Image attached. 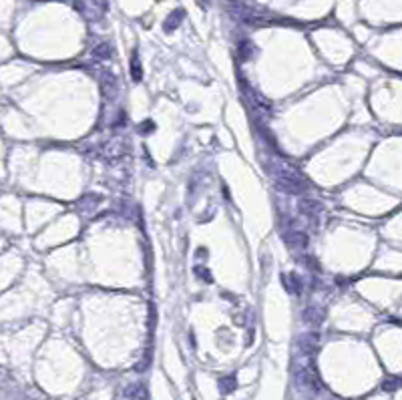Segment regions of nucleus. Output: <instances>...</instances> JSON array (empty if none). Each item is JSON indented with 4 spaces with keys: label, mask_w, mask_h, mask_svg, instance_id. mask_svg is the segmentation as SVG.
<instances>
[{
    "label": "nucleus",
    "mask_w": 402,
    "mask_h": 400,
    "mask_svg": "<svg viewBox=\"0 0 402 400\" xmlns=\"http://www.w3.org/2000/svg\"><path fill=\"white\" fill-rule=\"evenodd\" d=\"M123 394H125V398L127 400H147L149 398V392H147V388L143 386V384H129L125 390H123Z\"/></svg>",
    "instance_id": "nucleus-2"
},
{
    "label": "nucleus",
    "mask_w": 402,
    "mask_h": 400,
    "mask_svg": "<svg viewBox=\"0 0 402 400\" xmlns=\"http://www.w3.org/2000/svg\"><path fill=\"white\" fill-rule=\"evenodd\" d=\"M398 386H400V380H388V382L382 384L384 390H394V388H398Z\"/></svg>",
    "instance_id": "nucleus-4"
},
{
    "label": "nucleus",
    "mask_w": 402,
    "mask_h": 400,
    "mask_svg": "<svg viewBox=\"0 0 402 400\" xmlns=\"http://www.w3.org/2000/svg\"><path fill=\"white\" fill-rule=\"evenodd\" d=\"M219 388H221V392H231V390L235 388V378L229 376V378L221 380V382H219Z\"/></svg>",
    "instance_id": "nucleus-3"
},
{
    "label": "nucleus",
    "mask_w": 402,
    "mask_h": 400,
    "mask_svg": "<svg viewBox=\"0 0 402 400\" xmlns=\"http://www.w3.org/2000/svg\"><path fill=\"white\" fill-rule=\"evenodd\" d=\"M197 2H199V6H201V8H205V2H203V0H197Z\"/></svg>",
    "instance_id": "nucleus-5"
},
{
    "label": "nucleus",
    "mask_w": 402,
    "mask_h": 400,
    "mask_svg": "<svg viewBox=\"0 0 402 400\" xmlns=\"http://www.w3.org/2000/svg\"><path fill=\"white\" fill-rule=\"evenodd\" d=\"M278 185H280L282 189L290 191V193H300L302 189H306V181H304L298 173H294V171H284V173L278 177Z\"/></svg>",
    "instance_id": "nucleus-1"
}]
</instances>
